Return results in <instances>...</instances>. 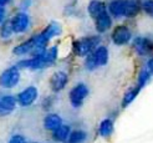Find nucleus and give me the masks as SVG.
<instances>
[{
  "label": "nucleus",
  "instance_id": "obj_1",
  "mask_svg": "<svg viewBox=\"0 0 153 143\" xmlns=\"http://www.w3.org/2000/svg\"><path fill=\"white\" fill-rule=\"evenodd\" d=\"M108 61V50L106 46H97L91 54L86 56L85 66L90 71H94L101 66H105Z\"/></svg>",
  "mask_w": 153,
  "mask_h": 143
},
{
  "label": "nucleus",
  "instance_id": "obj_2",
  "mask_svg": "<svg viewBox=\"0 0 153 143\" xmlns=\"http://www.w3.org/2000/svg\"><path fill=\"white\" fill-rule=\"evenodd\" d=\"M100 41L101 39L98 36H87L79 39L74 42V52L80 57H86L98 46Z\"/></svg>",
  "mask_w": 153,
  "mask_h": 143
},
{
  "label": "nucleus",
  "instance_id": "obj_3",
  "mask_svg": "<svg viewBox=\"0 0 153 143\" xmlns=\"http://www.w3.org/2000/svg\"><path fill=\"white\" fill-rule=\"evenodd\" d=\"M20 81V70L18 66H11L0 73V86L3 88H13Z\"/></svg>",
  "mask_w": 153,
  "mask_h": 143
},
{
  "label": "nucleus",
  "instance_id": "obj_4",
  "mask_svg": "<svg viewBox=\"0 0 153 143\" xmlns=\"http://www.w3.org/2000/svg\"><path fill=\"white\" fill-rule=\"evenodd\" d=\"M87 96H88V87L85 84H77L75 87L71 88L68 99H70L72 107L79 108L83 104Z\"/></svg>",
  "mask_w": 153,
  "mask_h": 143
},
{
  "label": "nucleus",
  "instance_id": "obj_5",
  "mask_svg": "<svg viewBox=\"0 0 153 143\" xmlns=\"http://www.w3.org/2000/svg\"><path fill=\"white\" fill-rule=\"evenodd\" d=\"M10 22H11V27H13L14 34H22V33H25L30 26V18L25 11H21V13L15 14L13 19L10 20Z\"/></svg>",
  "mask_w": 153,
  "mask_h": 143
},
{
  "label": "nucleus",
  "instance_id": "obj_6",
  "mask_svg": "<svg viewBox=\"0 0 153 143\" xmlns=\"http://www.w3.org/2000/svg\"><path fill=\"white\" fill-rule=\"evenodd\" d=\"M37 96H39V91L35 86H29L24 88L22 91L18 95V103L21 107H29L36 101Z\"/></svg>",
  "mask_w": 153,
  "mask_h": 143
},
{
  "label": "nucleus",
  "instance_id": "obj_7",
  "mask_svg": "<svg viewBox=\"0 0 153 143\" xmlns=\"http://www.w3.org/2000/svg\"><path fill=\"white\" fill-rule=\"evenodd\" d=\"M111 39H112L114 45H118V46L126 45V44L129 42V40L132 39L131 30H129L127 26H125V25H120L112 31Z\"/></svg>",
  "mask_w": 153,
  "mask_h": 143
},
{
  "label": "nucleus",
  "instance_id": "obj_8",
  "mask_svg": "<svg viewBox=\"0 0 153 143\" xmlns=\"http://www.w3.org/2000/svg\"><path fill=\"white\" fill-rule=\"evenodd\" d=\"M133 47L138 55H141V56L148 55L153 50V41L151 39H148V37L138 36L133 40Z\"/></svg>",
  "mask_w": 153,
  "mask_h": 143
},
{
  "label": "nucleus",
  "instance_id": "obj_9",
  "mask_svg": "<svg viewBox=\"0 0 153 143\" xmlns=\"http://www.w3.org/2000/svg\"><path fill=\"white\" fill-rule=\"evenodd\" d=\"M68 81V76L67 73L64 71H56L52 73V76L50 79V86L53 92H60L65 88V86L67 85Z\"/></svg>",
  "mask_w": 153,
  "mask_h": 143
},
{
  "label": "nucleus",
  "instance_id": "obj_10",
  "mask_svg": "<svg viewBox=\"0 0 153 143\" xmlns=\"http://www.w3.org/2000/svg\"><path fill=\"white\" fill-rule=\"evenodd\" d=\"M18 99L13 95H6L0 99V117L10 115L11 112L16 108Z\"/></svg>",
  "mask_w": 153,
  "mask_h": 143
},
{
  "label": "nucleus",
  "instance_id": "obj_11",
  "mask_svg": "<svg viewBox=\"0 0 153 143\" xmlns=\"http://www.w3.org/2000/svg\"><path fill=\"white\" fill-rule=\"evenodd\" d=\"M95 25H96V30L98 33H106L112 25V19H111V14L108 11H103L102 14H100L95 19Z\"/></svg>",
  "mask_w": 153,
  "mask_h": 143
},
{
  "label": "nucleus",
  "instance_id": "obj_12",
  "mask_svg": "<svg viewBox=\"0 0 153 143\" xmlns=\"http://www.w3.org/2000/svg\"><path fill=\"white\" fill-rule=\"evenodd\" d=\"M142 9V3L140 0H125V16L134 18Z\"/></svg>",
  "mask_w": 153,
  "mask_h": 143
},
{
  "label": "nucleus",
  "instance_id": "obj_13",
  "mask_svg": "<svg viewBox=\"0 0 153 143\" xmlns=\"http://www.w3.org/2000/svg\"><path fill=\"white\" fill-rule=\"evenodd\" d=\"M62 118H61L59 115L56 113H50L46 117L44 118V127L46 128L48 131H56L60 126H62Z\"/></svg>",
  "mask_w": 153,
  "mask_h": 143
},
{
  "label": "nucleus",
  "instance_id": "obj_14",
  "mask_svg": "<svg viewBox=\"0 0 153 143\" xmlns=\"http://www.w3.org/2000/svg\"><path fill=\"white\" fill-rule=\"evenodd\" d=\"M34 49H35V36L31 37V39L26 40V41H24V42L19 44L18 46H15L13 52L18 56H22V55L29 54V52H33Z\"/></svg>",
  "mask_w": 153,
  "mask_h": 143
},
{
  "label": "nucleus",
  "instance_id": "obj_15",
  "mask_svg": "<svg viewBox=\"0 0 153 143\" xmlns=\"http://www.w3.org/2000/svg\"><path fill=\"white\" fill-rule=\"evenodd\" d=\"M108 11L114 18L125 16V0H112L108 5Z\"/></svg>",
  "mask_w": 153,
  "mask_h": 143
},
{
  "label": "nucleus",
  "instance_id": "obj_16",
  "mask_svg": "<svg viewBox=\"0 0 153 143\" xmlns=\"http://www.w3.org/2000/svg\"><path fill=\"white\" fill-rule=\"evenodd\" d=\"M107 9H106L105 3L100 1V0H92V1H90L88 6H87V11L90 14V16L94 18V19H96L98 15L102 14Z\"/></svg>",
  "mask_w": 153,
  "mask_h": 143
},
{
  "label": "nucleus",
  "instance_id": "obj_17",
  "mask_svg": "<svg viewBox=\"0 0 153 143\" xmlns=\"http://www.w3.org/2000/svg\"><path fill=\"white\" fill-rule=\"evenodd\" d=\"M70 133H71L70 126L62 124V126H60L56 131L52 132V138L56 142H66L68 139V137H70Z\"/></svg>",
  "mask_w": 153,
  "mask_h": 143
},
{
  "label": "nucleus",
  "instance_id": "obj_18",
  "mask_svg": "<svg viewBox=\"0 0 153 143\" xmlns=\"http://www.w3.org/2000/svg\"><path fill=\"white\" fill-rule=\"evenodd\" d=\"M113 130H114L113 121H112V119H110V118H106V119H103V121H101L100 127H98V133H100L101 137L108 138V137L112 136Z\"/></svg>",
  "mask_w": 153,
  "mask_h": 143
},
{
  "label": "nucleus",
  "instance_id": "obj_19",
  "mask_svg": "<svg viewBox=\"0 0 153 143\" xmlns=\"http://www.w3.org/2000/svg\"><path fill=\"white\" fill-rule=\"evenodd\" d=\"M141 90H142L141 87L136 86L134 88H131L129 91H127V92L125 93V96H123V100H122V106L127 107L128 104H131V103L136 100V97L138 96V93H140Z\"/></svg>",
  "mask_w": 153,
  "mask_h": 143
},
{
  "label": "nucleus",
  "instance_id": "obj_20",
  "mask_svg": "<svg viewBox=\"0 0 153 143\" xmlns=\"http://www.w3.org/2000/svg\"><path fill=\"white\" fill-rule=\"evenodd\" d=\"M87 138V133L85 131L81 130H76L72 131L70 133V137H68V143H83Z\"/></svg>",
  "mask_w": 153,
  "mask_h": 143
},
{
  "label": "nucleus",
  "instance_id": "obj_21",
  "mask_svg": "<svg viewBox=\"0 0 153 143\" xmlns=\"http://www.w3.org/2000/svg\"><path fill=\"white\" fill-rule=\"evenodd\" d=\"M14 34L13 31V27H11V22L10 21H5L0 26V36L3 39H9V37Z\"/></svg>",
  "mask_w": 153,
  "mask_h": 143
},
{
  "label": "nucleus",
  "instance_id": "obj_22",
  "mask_svg": "<svg viewBox=\"0 0 153 143\" xmlns=\"http://www.w3.org/2000/svg\"><path fill=\"white\" fill-rule=\"evenodd\" d=\"M151 76H152V73H151L147 69L142 70V71L140 72V75H138V81H137V86L141 87V88H143L144 86H146L147 82H148V80L151 79Z\"/></svg>",
  "mask_w": 153,
  "mask_h": 143
},
{
  "label": "nucleus",
  "instance_id": "obj_23",
  "mask_svg": "<svg viewBox=\"0 0 153 143\" xmlns=\"http://www.w3.org/2000/svg\"><path fill=\"white\" fill-rule=\"evenodd\" d=\"M142 9L149 16H153V0H146L142 3Z\"/></svg>",
  "mask_w": 153,
  "mask_h": 143
},
{
  "label": "nucleus",
  "instance_id": "obj_24",
  "mask_svg": "<svg viewBox=\"0 0 153 143\" xmlns=\"http://www.w3.org/2000/svg\"><path fill=\"white\" fill-rule=\"evenodd\" d=\"M7 143H26V139L22 134H14Z\"/></svg>",
  "mask_w": 153,
  "mask_h": 143
},
{
  "label": "nucleus",
  "instance_id": "obj_25",
  "mask_svg": "<svg viewBox=\"0 0 153 143\" xmlns=\"http://www.w3.org/2000/svg\"><path fill=\"white\" fill-rule=\"evenodd\" d=\"M4 19H5V9L4 6H0V24L4 22Z\"/></svg>",
  "mask_w": 153,
  "mask_h": 143
},
{
  "label": "nucleus",
  "instance_id": "obj_26",
  "mask_svg": "<svg viewBox=\"0 0 153 143\" xmlns=\"http://www.w3.org/2000/svg\"><path fill=\"white\" fill-rule=\"evenodd\" d=\"M147 70L153 75V59H149L147 62Z\"/></svg>",
  "mask_w": 153,
  "mask_h": 143
},
{
  "label": "nucleus",
  "instance_id": "obj_27",
  "mask_svg": "<svg viewBox=\"0 0 153 143\" xmlns=\"http://www.w3.org/2000/svg\"><path fill=\"white\" fill-rule=\"evenodd\" d=\"M10 0H0V6H5Z\"/></svg>",
  "mask_w": 153,
  "mask_h": 143
}]
</instances>
